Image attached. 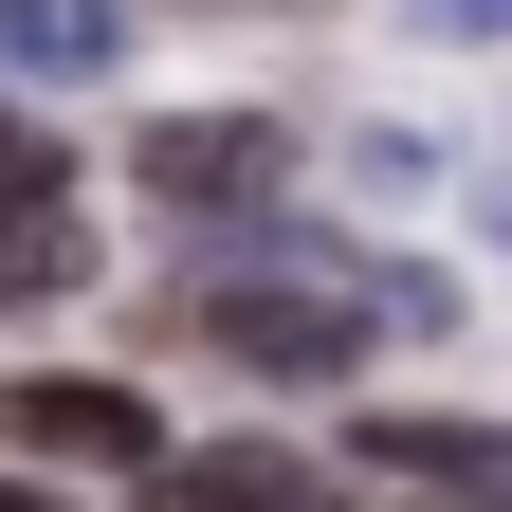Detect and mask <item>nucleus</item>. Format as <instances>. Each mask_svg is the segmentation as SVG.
<instances>
[{
    "mask_svg": "<svg viewBox=\"0 0 512 512\" xmlns=\"http://www.w3.org/2000/svg\"><path fill=\"white\" fill-rule=\"evenodd\" d=\"M128 165H147L165 220H275V202H293V128H275V110H165Z\"/></svg>",
    "mask_w": 512,
    "mask_h": 512,
    "instance_id": "f257e3e1",
    "label": "nucleus"
},
{
    "mask_svg": "<svg viewBox=\"0 0 512 512\" xmlns=\"http://www.w3.org/2000/svg\"><path fill=\"white\" fill-rule=\"evenodd\" d=\"M183 330H202L220 366H256V384H330L384 311H330V293H183Z\"/></svg>",
    "mask_w": 512,
    "mask_h": 512,
    "instance_id": "f03ea898",
    "label": "nucleus"
},
{
    "mask_svg": "<svg viewBox=\"0 0 512 512\" xmlns=\"http://www.w3.org/2000/svg\"><path fill=\"white\" fill-rule=\"evenodd\" d=\"M0 439H19V458H128V476L165 458V421L128 403V384H19V403H0Z\"/></svg>",
    "mask_w": 512,
    "mask_h": 512,
    "instance_id": "7ed1b4c3",
    "label": "nucleus"
},
{
    "mask_svg": "<svg viewBox=\"0 0 512 512\" xmlns=\"http://www.w3.org/2000/svg\"><path fill=\"white\" fill-rule=\"evenodd\" d=\"M348 458L421 476V494H458V512H512V421H366Z\"/></svg>",
    "mask_w": 512,
    "mask_h": 512,
    "instance_id": "20e7f679",
    "label": "nucleus"
},
{
    "mask_svg": "<svg viewBox=\"0 0 512 512\" xmlns=\"http://www.w3.org/2000/svg\"><path fill=\"white\" fill-rule=\"evenodd\" d=\"M147 494L165 512H311L293 439H183V458H147Z\"/></svg>",
    "mask_w": 512,
    "mask_h": 512,
    "instance_id": "39448f33",
    "label": "nucleus"
},
{
    "mask_svg": "<svg viewBox=\"0 0 512 512\" xmlns=\"http://www.w3.org/2000/svg\"><path fill=\"white\" fill-rule=\"evenodd\" d=\"M0 55H19V74H110L128 19H92V0H0Z\"/></svg>",
    "mask_w": 512,
    "mask_h": 512,
    "instance_id": "423d86ee",
    "label": "nucleus"
},
{
    "mask_svg": "<svg viewBox=\"0 0 512 512\" xmlns=\"http://www.w3.org/2000/svg\"><path fill=\"white\" fill-rule=\"evenodd\" d=\"M74 275H92L74 202H0V293H74Z\"/></svg>",
    "mask_w": 512,
    "mask_h": 512,
    "instance_id": "0eeeda50",
    "label": "nucleus"
},
{
    "mask_svg": "<svg viewBox=\"0 0 512 512\" xmlns=\"http://www.w3.org/2000/svg\"><path fill=\"white\" fill-rule=\"evenodd\" d=\"M0 202H55V147H37L19 110H0Z\"/></svg>",
    "mask_w": 512,
    "mask_h": 512,
    "instance_id": "6e6552de",
    "label": "nucleus"
},
{
    "mask_svg": "<svg viewBox=\"0 0 512 512\" xmlns=\"http://www.w3.org/2000/svg\"><path fill=\"white\" fill-rule=\"evenodd\" d=\"M439 37H512V0H439Z\"/></svg>",
    "mask_w": 512,
    "mask_h": 512,
    "instance_id": "1a4fd4ad",
    "label": "nucleus"
},
{
    "mask_svg": "<svg viewBox=\"0 0 512 512\" xmlns=\"http://www.w3.org/2000/svg\"><path fill=\"white\" fill-rule=\"evenodd\" d=\"M0 512H55V494H19V476H0Z\"/></svg>",
    "mask_w": 512,
    "mask_h": 512,
    "instance_id": "9d476101",
    "label": "nucleus"
}]
</instances>
